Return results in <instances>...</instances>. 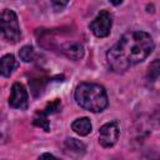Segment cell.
Returning <instances> with one entry per match:
<instances>
[{
  "label": "cell",
  "mask_w": 160,
  "mask_h": 160,
  "mask_svg": "<svg viewBox=\"0 0 160 160\" xmlns=\"http://www.w3.org/2000/svg\"><path fill=\"white\" fill-rule=\"evenodd\" d=\"M0 35L11 44H16L21 38L18 16L11 9L0 11Z\"/></svg>",
  "instance_id": "cell-3"
},
{
  "label": "cell",
  "mask_w": 160,
  "mask_h": 160,
  "mask_svg": "<svg viewBox=\"0 0 160 160\" xmlns=\"http://www.w3.org/2000/svg\"><path fill=\"white\" fill-rule=\"evenodd\" d=\"M111 26H112V16L108 10H101L89 24L91 32L98 38H106L111 31Z\"/></svg>",
  "instance_id": "cell-4"
},
{
  "label": "cell",
  "mask_w": 160,
  "mask_h": 160,
  "mask_svg": "<svg viewBox=\"0 0 160 160\" xmlns=\"http://www.w3.org/2000/svg\"><path fill=\"white\" fill-rule=\"evenodd\" d=\"M71 129L74 132H76L80 136H86L91 132L92 125L89 118H79L71 124Z\"/></svg>",
  "instance_id": "cell-10"
},
{
  "label": "cell",
  "mask_w": 160,
  "mask_h": 160,
  "mask_svg": "<svg viewBox=\"0 0 160 160\" xmlns=\"http://www.w3.org/2000/svg\"><path fill=\"white\" fill-rule=\"evenodd\" d=\"M9 105L12 109L26 110L29 105V95L25 86L20 82H14L9 96Z\"/></svg>",
  "instance_id": "cell-6"
},
{
  "label": "cell",
  "mask_w": 160,
  "mask_h": 160,
  "mask_svg": "<svg viewBox=\"0 0 160 160\" xmlns=\"http://www.w3.org/2000/svg\"><path fill=\"white\" fill-rule=\"evenodd\" d=\"M38 160H60V159H58L56 156H54L52 154H49V152H44V154H41L40 156H39V159Z\"/></svg>",
  "instance_id": "cell-14"
},
{
  "label": "cell",
  "mask_w": 160,
  "mask_h": 160,
  "mask_svg": "<svg viewBox=\"0 0 160 160\" xmlns=\"http://www.w3.org/2000/svg\"><path fill=\"white\" fill-rule=\"evenodd\" d=\"M19 61L12 54H6L2 58H0V76L9 78L15 69H18Z\"/></svg>",
  "instance_id": "cell-9"
},
{
  "label": "cell",
  "mask_w": 160,
  "mask_h": 160,
  "mask_svg": "<svg viewBox=\"0 0 160 160\" xmlns=\"http://www.w3.org/2000/svg\"><path fill=\"white\" fill-rule=\"evenodd\" d=\"M122 1L120 0V1H111V4H114V5H119V4H121Z\"/></svg>",
  "instance_id": "cell-16"
},
{
  "label": "cell",
  "mask_w": 160,
  "mask_h": 160,
  "mask_svg": "<svg viewBox=\"0 0 160 160\" xmlns=\"http://www.w3.org/2000/svg\"><path fill=\"white\" fill-rule=\"evenodd\" d=\"M59 51L62 55H65L68 59L72 60V61L82 59L84 52H85L84 51V46L79 41H65L59 48Z\"/></svg>",
  "instance_id": "cell-7"
},
{
  "label": "cell",
  "mask_w": 160,
  "mask_h": 160,
  "mask_svg": "<svg viewBox=\"0 0 160 160\" xmlns=\"http://www.w3.org/2000/svg\"><path fill=\"white\" fill-rule=\"evenodd\" d=\"M49 115H46L42 110H39L36 111V114L34 115V119H32V124L35 126H39L41 129H44L45 131H50V122H49Z\"/></svg>",
  "instance_id": "cell-11"
},
{
  "label": "cell",
  "mask_w": 160,
  "mask_h": 160,
  "mask_svg": "<svg viewBox=\"0 0 160 160\" xmlns=\"http://www.w3.org/2000/svg\"><path fill=\"white\" fill-rule=\"evenodd\" d=\"M120 134L118 121H110L104 124L99 130V144L102 148H111L116 144Z\"/></svg>",
  "instance_id": "cell-5"
},
{
  "label": "cell",
  "mask_w": 160,
  "mask_h": 160,
  "mask_svg": "<svg viewBox=\"0 0 160 160\" xmlns=\"http://www.w3.org/2000/svg\"><path fill=\"white\" fill-rule=\"evenodd\" d=\"M86 146L82 141L74 139V138H66L64 141V152L72 158H79L85 154Z\"/></svg>",
  "instance_id": "cell-8"
},
{
  "label": "cell",
  "mask_w": 160,
  "mask_h": 160,
  "mask_svg": "<svg viewBox=\"0 0 160 160\" xmlns=\"http://www.w3.org/2000/svg\"><path fill=\"white\" fill-rule=\"evenodd\" d=\"M55 10H61L68 5V1H52L51 2Z\"/></svg>",
  "instance_id": "cell-15"
},
{
  "label": "cell",
  "mask_w": 160,
  "mask_h": 160,
  "mask_svg": "<svg viewBox=\"0 0 160 160\" xmlns=\"http://www.w3.org/2000/svg\"><path fill=\"white\" fill-rule=\"evenodd\" d=\"M154 40L146 31L125 32L106 52L108 66L112 72L122 74L142 62L154 50Z\"/></svg>",
  "instance_id": "cell-1"
},
{
  "label": "cell",
  "mask_w": 160,
  "mask_h": 160,
  "mask_svg": "<svg viewBox=\"0 0 160 160\" xmlns=\"http://www.w3.org/2000/svg\"><path fill=\"white\" fill-rule=\"evenodd\" d=\"M74 99L80 108L90 112H101L109 104L104 86L94 82H80L75 89Z\"/></svg>",
  "instance_id": "cell-2"
},
{
  "label": "cell",
  "mask_w": 160,
  "mask_h": 160,
  "mask_svg": "<svg viewBox=\"0 0 160 160\" xmlns=\"http://www.w3.org/2000/svg\"><path fill=\"white\" fill-rule=\"evenodd\" d=\"M19 58L24 62H31L35 59V50L30 45H25L19 50Z\"/></svg>",
  "instance_id": "cell-12"
},
{
  "label": "cell",
  "mask_w": 160,
  "mask_h": 160,
  "mask_svg": "<svg viewBox=\"0 0 160 160\" xmlns=\"http://www.w3.org/2000/svg\"><path fill=\"white\" fill-rule=\"evenodd\" d=\"M159 76V60L155 59L150 65L148 70V80L149 81H155Z\"/></svg>",
  "instance_id": "cell-13"
}]
</instances>
